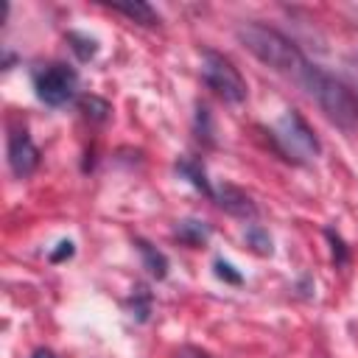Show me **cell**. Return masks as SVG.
I'll use <instances>...</instances> for the list:
<instances>
[{"label":"cell","instance_id":"obj_7","mask_svg":"<svg viewBox=\"0 0 358 358\" xmlns=\"http://www.w3.org/2000/svg\"><path fill=\"white\" fill-rule=\"evenodd\" d=\"M224 213H229V215H235V218H255L257 215V207H255V201H252V196L246 193V190H241V187H235V185H229V182H224L218 190H215V199H213Z\"/></svg>","mask_w":358,"mask_h":358},{"label":"cell","instance_id":"obj_14","mask_svg":"<svg viewBox=\"0 0 358 358\" xmlns=\"http://www.w3.org/2000/svg\"><path fill=\"white\" fill-rule=\"evenodd\" d=\"M78 109L90 117V120H106L109 117V103L103 101V98H98V95H81L78 98Z\"/></svg>","mask_w":358,"mask_h":358},{"label":"cell","instance_id":"obj_21","mask_svg":"<svg viewBox=\"0 0 358 358\" xmlns=\"http://www.w3.org/2000/svg\"><path fill=\"white\" fill-rule=\"evenodd\" d=\"M31 358H59L53 350H48V347H39V350H34L31 352Z\"/></svg>","mask_w":358,"mask_h":358},{"label":"cell","instance_id":"obj_5","mask_svg":"<svg viewBox=\"0 0 358 358\" xmlns=\"http://www.w3.org/2000/svg\"><path fill=\"white\" fill-rule=\"evenodd\" d=\"M76 84H78V76L73 67L62 64V62H50L45 67H39L34 73V90H36V98L48 106H62L67 103L73 95H76Z\"/></svg>","mask_w":358,"mask_h":358},{"label":"cell","instance_id":"obj_1","mask_svg":"<svg viewBox=\"0 0 358 358\" xmlns=\"http://www.w3.org/2000/svg\"><path fill=\"white\" fill-rule=\"evenodd\" d=\"M296 81L302 84V90L316 101V106L322 109V115L341 131L352 134L358 131V95L333 73H327L319 64H305L296 76Z\"/></svg>","mask_w":358,"mask_h":358},{"label":"cell","instance_id":"obj_13","mask_svg":"<svg viewBox=\"0 0 358 358\" xmlns=\"http://www.w3.org/2000/svg\"><path fill=\"white\" fill-rule=\"evenodd\" d=\"M129 310H131V316H134L137 322H145V319H148V313H151V291H148L143 282H137V285L131 288Z\"/></svg>","mask_w":358,"mask_h":358},{"label":"cell","instance_id":"obj_16","mask_svg":"<svg viewBox=\"0 0 358 358\" xmlns=\"http://www.w3.org/2000/svg\"><path fill=\"white\" fill-rule=\"evenodd\" d=\"M196 134L204 145H213L215 137H213V117H210V109L204 103L196 106Z\"/></svg>","mask_w":358,"mask_h":358},{"label":"cell","instance_id":"obj_11","mask_svg":"<svg viewBox=\"0 0 358 358\" xmlns=\"http://www.w3.org/2000/svg\"><path fill=\"white\" fill-rule=\"evenodd\" d=\"M109 8L117 11V14H123V17H129V20H134V22H140V25H157L159 22V14L148 3H143V0H134V3H109Z\"/></svg>","mask_w":358,"mask_h":358},{"label":"cell","instance_id":"obj_4","mask_svg":"<svg viewBox=\"0 0 358 358\" xmlns=\"http://www.w3.org/2000/svg\"><path fill=\"white\" fill-rule=\"evenodd\" d=\"M201 78L204 84L227 103H243L249 95V87L241 76V70L218 50H201Z\"/></svg>","mask_w":358,"mask_h":358},{"label":"cell","instance_id":"obj_12","mask_svg":"<svg viewBox=\"0 0 358 358\" xmlns=\"http://www.w3.org/2000/svg\"><path fill=\"white\" fill-rule=\"evenodd\" d=\"M67 45H70V50L78 56V62H90V59H95V53H98V39L90 36V34H81V31H70V34H67Z\"/></svg>","mask_w":358,"mask_h":358},{"label":"cell","instance_id":"obj_15","mask_svg":"<svg viewBox=\"0 0 358 358\" xmlns=\"http://www.w3.org/2000/svg\"><path fill=\"white\" fill-rule=\"evenodd\" d=\"M324 238H327V243H330V252H333V263L341 268V266H347L350 263V249H347V243H344V238L333 229V227H327L324 229Z\"/></svg>","mask_w":358,"mask_h":358},{"label":"cell","instance_id":"obj_3","mask_svg":"<svg viewBox=\"0 0 358 358\" xmlns=\"http://www.w3.org/2000/svg\"><path fill=\"white\" fill-rule=\"evenodd\" d=\"M268 137H271L274 151L288 162H308V159L319 157V151H322L319 137L313 134V129L296 109H285L282 117L268 131Z\"/></svg>","mask_w":358,"mask_h":358},{"label":"cell","instance_id":"obj_10","mask_svg":"<svg viewBox=\"0 0 358 358\" xmlns=\"http://www.w3.org/2000/svg\"><path fill=\"white\" fill-rule=\"evenodd\" d=\"M173 235L187 246H204L210 238V224L199 218H185V221H176Z\"/></svg>","mask_w":358,"mask_h":358},{"label":"cell","instance_id":"obj_2","mask_svg":"<svg viewBox=\"0 0 358 358\" xmlns=\"http://www.w3.org/2000/svg\"><path fill=\"white\" fill-rule=\"evenodd\" d=\"M238 42L266 67L285 73V76H299V70L308 64V59L302 56L299 45L294 39H288L285 34H280L277 28L266 25V22H241L235 28Z\"/></svg>","mask_w":358,"mask_h":358},{"label":"cell","instance_id":"obj_20","mask_svg":"<svg viewBox=\"0 0 358 358\" xmlns=\"http://www.w3.org/2000/svg\"><path fill=\"white\" fill-rule=\"evenodd\" d=\"M176 358H210L204 350H199V347H193V344H185L179 352H176Z\"/></svg>","mask_w":358,"mask_h":358},{"label":"cell","instance_id":"obj_6","mask_svg":"<svg viewBox=\"0 0 358 358\" xmlns=\"http://www.w3.org/2000/svg\"><path fill=\"white\" fill-rule=\"evenodd\" d=\"M8 168L20 179L31 176L39 168V148L25 129H14L8 134Z\"/></svg>","mask_w":358,"mask_h":358},{"label":"cell","instance_id":"obj_8","mask_svg":"<svg viewBox=\"0 0 358 358\" xmlns=\"http://www.w3.org/2000/svg\"><path fill=\"white\" fill-rule=\"evenodd\" d=\"M173 171L182 176V179H187L199 193H204L207 199H215V187L210 185V179H207V171H204V165H201V159H196V157H179L176 159V165H173Z\"/></svg>","mask_w":358,"mask_h":358},{"label":"cell","instance_id":"obj_19","mask_svg":"<svg viewBox=\"0 0 358 358\" xmlns=\"http://www.w3.org/2000/svg\"><path fill=\"white\" fill-rule=\"evenodd\" d=\"M56 246H59V249L50 252V263H59V260H64V257H73V252H76V249H73V241H59Z\"/></svg>","mask_w":358,"mask_h":358},{"label":"cell","instance_id":"obj_18","mask_svg":"<svg viewBox=\"0 0 358 358\" xmlns=\"http://www.w3.org/2000/svg\"><path fill=\"white\" fill-rule=\"evenodd\" d=\"M215 277L224 280V282H232V285H241L243 282L241 271H235V266L227 263V260H215Z\"/></svg>","mask_w":358,"mask_h":358},{"label":"cell","instance_id":"obj_9","mask_svg":"<svg viewBox=\"0 0 358 358\" xmlns=\"http://www.w3.org/2000/svg\"><path fill=\"white\" fill-rule=\"evenodd\" d=\"M134 246H137V252H140V257H143V268H145L154 280H165V277H168V257H165L157 246H151L145 238H134Z\"/></svg>","mask_w":358,"mask_h":358},{"label":"cell","instance_id":"obj_17","mask_svg":"<svg viewBox=\"0 0 358 358\" xmlns=\"http://www.w3.org/2000/svg\"><path fill=\"white\" fill-rule=\"evenodd\" d=\"M246 243L257 252V255H271V238H268V232L263 229V227H257V224H252L249 229H246Z\"/></svg>","mask_w":358,"mask_h":358}]
</instances>
